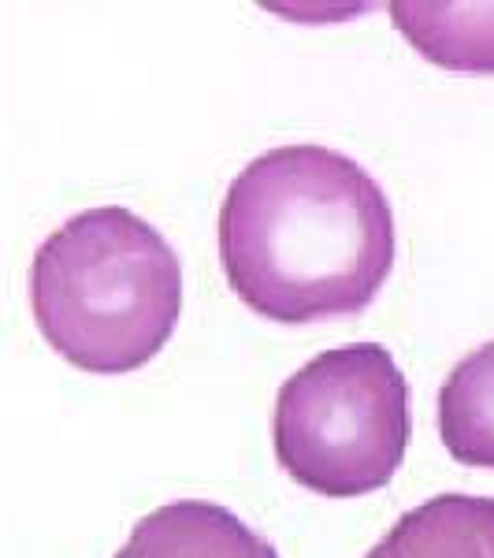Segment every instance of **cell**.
<instances>
[{"instance_id": "obj_2", "label": "cell", "mask_w": 494, "mask_h": 558, "mask_svg": "<svg viewBox=\"0 0 494 558\" xmlns=\"http://www.w3.org/2000/svg\"><path fill=\"white\" fill-rule=\"evenodd\" d=\"M30 310L45 343L94 376L149 365L183 313V265L149 220L120 205L60 223L30 265Z\"/></svg>"}, {"instance_id": "obj_6", "label": "cell", "mask_w": 494, "mask_h": 558, "mask_svg": "<svg viewBox=\"0 0 494 558\" xmlns=\"http://www.w3.org/2000/svg\"><path fill=\"white\" fill-rule=\"evenodd\" d=\"M391 20L412 49L446 71H494V4L398 0Z\"/></svg>"}, {"instance_id": "obj_1", "label": "cell", "mask_w": 494, "mask_h": 558, "mask_svg": "<svg viewBox=\"0 0 494 558\" xmlns=\"http://www.w3.org/2000/svg\"><path fill=\"white\" fill-rule=\"evenodd\" d=\"M220 265L257 317H357L394 268V213L346 153L280 146L238 172L220 205Z\"/></svg>"}, {"instance_id": "obj_5", "label": "cell", "mask_w": 494, "mask_h": 558, "mask_svg": "<svg viewBox=\"0 0 494 558\" xmlns=\"http://www.w3.org/2000/svg\"><path fill=\"white\" fill-rule=\"evenodd\" d=\"M365 558H494V499L435 495L394 521Z\"/></svg>"}, {"instance_id": "obj_7", "label": "cell", "mask_w": 494, "mask_h": 558, "mask_svg": "<svg viewBox=\"0 0 494 558\" xmlns=\"http://www.w3.org/2000/svg\"><path fill=\"white\" fill-rule=\"evenodd\" d=\"M439 436L454 462L494 470V339L446 376L439 391Z\"/></svg>"}, {"instance_id": "obj_3", "label": "cell", "mask_w": 494, "mask_h": 558, "mask_svg": "<svg viewBox=\"0 0 494 558\" xmlns=\"http://www.w3.org/2000/svg\"><path fill=\"white\" fill-rule=\"evenodd\" d=\"M280 470L328 499L380 492L409 447V384L380 343L323 350L280 387Z\"/></svg>"}, {"instance_id": "obj_8", "label": "cell", "mask_w": 494, "mask_h": 558, "mask_svg": "<svg viewBox=\"0 0 494 558\" xmlns=\"http://www.w3.org/2000/svg\"><path fill=\"white\" fill-rule=\"evenodd\" d=\"M264 558H280V551H275V547H272V544H268V555H264Z\"/></svg>"}, {"instance_id": "obj_4", "label": "cell", "mask_w": 494, "mask_h": 558, "mask_svg": "<svg viewBox=\"0 0 494 558\" xmlns=\"http://www.w3.org/2000/svg\"><path fill=\"white\" fill-rule=\"evenodd\" d=\"M268 544L227 507L178 499L131 529L115 558H264Z\"/></svg>"}]
</instances>
